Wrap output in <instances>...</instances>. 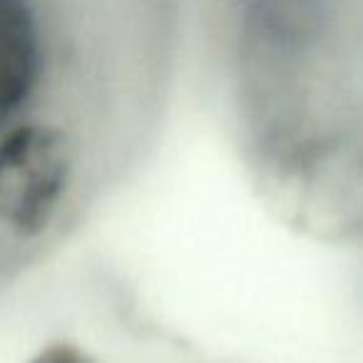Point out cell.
<instances>
[{
	"label": "cell",
	"instance_id": "6da1fadb",
	"mask_svg": "<svg viewBox=\"0 0 363 363\" xmlns=\"http://www.w3.org/2000/svg\"><path fill=\"white\" fill-rule=\"evenodd\" d=\"M30 363H87V361L82 358V353L77 348L62 346L60 343V346H50L43 353H38Z\"/></svg>",
	"mask_w": 363,
	"mask_h": 363
}]
</instances>
